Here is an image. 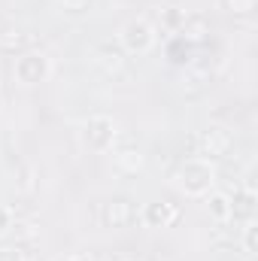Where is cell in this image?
<instances>
[{
    "mask_svg": "<svg viewBox=\"0 0 258 261\" xmlns=\"http://www.w3.org/2000/svg\"><path fill=\"white\" fill-rule=\"evenodd\" d=\"M15 70H18V76H21L24 82H37V79L46 73V61H43L40 55H24Z\"/></svg>",
    "mask_w": 258,
    "mask_h": 261,
    "instance_id": "obj_1",
    "label": "cell"
},
{
    "mask_svg": "<svg viewBox=\"0 0 258 261\" xmlns=\"http://www.w3.org/2000/svg\"><path fill=\"white\" fill-rule=\"evenodd\" d=\"M125 43H128L131 49H146L152 43V34H149V28L143 21H134V24H128V31H125Z\"/></svg>",
    "mask_w": 258,
    "mask_h": 261,
    "instance_id": "obj_2",
    "label": "cell"
},
{
    "mask_svg": "<svg viewBox=\"0 0 258 261\" xmlns=\"http://www.w3.org/2000/svg\"><path fill=\"white\" fill-rule=\"evenodd\" d=\"M146 219H149V222H161V225H164V222H170V219H173V210H167L164 203H161V206H158V203H152V206L146 210Z\"/></svg>",
    "mask_w": 258,
    "mask_h": 261,
    "instance_id": "obj_3",
    "label": "cell"
},
{
    "mask_svg": "<svg viewBox=\"0 0 258 261\" xmlns=\"http://www.w3.org/2000/svg\"><path fill=\"white\" fill-rule=\"evenodd\" d=\"M225 203H228L225 197H213V210H216L219 216H225V213H228V206H225Z\"/></svg>",
    "mask_w": 258,
    "mask_h": 261,
    "instance_id": "obj_4",
    "label": "cell"
},
{
    "mask_svg": "<svg viewBox=\"0 0 258 261\" xmlns=\"http://www.w3.org/2000/svg\"><path fill=\"white\" fill-rule=\"evenodd\" d=\"M6 225H9V213H6V210L0 206V234L6 231Z\"/></svg>",
    "mask_w": 258,
    "mask_h": 261,
    "instance_id": "obj_5",
    "label": "cell"
},
{
    "mask_svg": "<svg viewBox=\"0 0 258 261\" xmlns=\"http://www.w3.org/2000/svg\"><path fill=\"white\" fill-rule=\"evenodd\" d=\"M0 261H18V255L12 249H0Z\"/></svg>",
    "mask_w": 258,
    "mask_h": 261,
    "instance_id": "obj_6",
    "label": "cell"
},
{
    "mask_svg": "<svg viewBox=\"0 0 258 261\" xmlns=\"http://www.w3.org/2000/svg\"><path fill=\"white\" fill-rule=\"evenodd\" d=\"M246 246H249V249L255 246V228H249V231H246Z\"/></svg>",
    "mask_w": 258,
    "mask_h": 261,
    "instance_id": "obj_7",
    "label": "cell"
},
{
    "mask_svg": "<svg viewBox=\"0 0 258 261\" xmlns=\"http://www.w3.org/2000/svg\"><path fill=\"white\" fill-rule=\"evenodd\" d=\"M73 261H88V258H73Z\"/></svg>",
    "mask_w": 258,
    "mask_h": 261,
    "instance_id": "obj_8",
    "label": "cell"
}]
</instances>
